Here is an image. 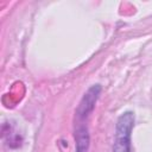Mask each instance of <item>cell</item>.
<instances>
[{
  "label": "cell",
  "instance_id": "cell-1",
  "mask_svg": "<svg viewBox=\"0 0 152 152\" xmlns=\"http://www.w3.org/2000/svg\"><path fill=\"white\" fill-rule=\"evenodd\" d=\"M101 91L100 84L91 86L81 99L74 118V137L76 141V152H88L89 148V133L88 120L93 112L96 100Z\"/></svg>",
  "mask_w": 152,
  "mask_h": 152
},
{
  "label": "cell",
  "instance_id": "cell-2",
  "mask_svg": "<svg viewBox=\"0 0 152 152\" xmlns=\"http://www.w3.org/2000/svg\"><path fill=\"white\" fill-rule=\"evenodd\" d=\"M134 124V114L132 112L122 113L116 121L115 138L113 152H131V132Z\"/></svg>",
  "mask_w": 152,
  "mask_h": 152
}]
</instances>
